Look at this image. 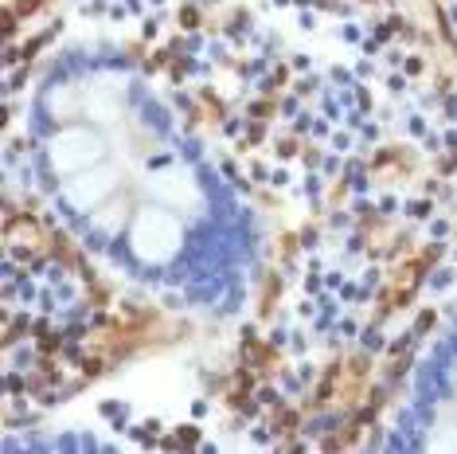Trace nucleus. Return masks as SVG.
<instances>
[{
    "mask_svg": "<svg viewBox=\"0 0 457 454\" xmlns=\"http://www.w3.org/2000/svg\"><path fill=\"white\" fill-rule=\"evenodd\" d=\"M28 169L55 223L98 266L172 309H243L262 227L215 149L137 55L75 44L24 106Z\"/></svg>",
    "mask_w": 457,
    "mask_h": 454,
    "instance_id": "nucleus-1",
    "label": "nucleus"
},
{
    "mask_svg": "<svg viewBox=\"0 0 457 454\" xmlns=\"http://www.w3.org/2000/svg\"><path fill=\"white\" fill-rule=\"evenodd\" d=\"M379 447L457 450V314L426 340Z\"/></svg>",
    "mask_w": 457,
    "mask_h": 454,
    "instance_id": "nucleus-2",
    "label": "nucleus"
}]
</instances>
